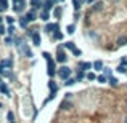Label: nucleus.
Wrapping results in <instances>:
<instances>
[{
  "label": "nucleus",
  "mask_w": 127,
  "mask_h": 123,
  "mask_svg": "<svg viewBox=\"0 0 127 123\" xmlns=\"http://www.w3.org/2000/svg\"><path fill=\"white\" fill-rule=\"evenodd\" d=\"M58 75H60L61 78H64V80H68V78H69V75H71V69L64 66V67H61V69L58 70Z\"/></svg>",
  "instance_id": "1"
},
{
  "label": "nucleus",
  "mask_w": 127,
  "mask_h": 123,
  "mask_svg": "<svg viewBox=\"0 0 127 123\" xmlns=\"http://www.w3.org/2000/svg\"><path fill=\"white\" fill-rule=\"evenodd\" d=\"M24 0H18V2H15V5H13V10H15V11H23V10H24Z\"/></svg>",
  "instance_id": "2"
},
{
  "label": "nucleus",
  "mask_w": 127,
  "mask_h": 123,
  "mask_svg": "<svg viewBox=\"0 0 127 123\" xmlns=\"http://www.w3.org/2000/svg\"><path fill=\"white\" fill-rule=\"evenodd\" d=\"M11 66H13L11 59H2V62H0V67L2 69H10Z\"/></svg>",
  "instance_id": "3"
},
{
  "label": "nucleus",
  "mask_w": 127,
  "mask_h": 123,
  "mask_svg": "<svg viewBox=\"0 0 127 123\" xmlns=\"http://www.w3.org/2000/svg\"><path fill=\"white\" fill-rule=\"evenodd\" d=\"M47 62H48V70H47V72H48V75H50V77H52V75L55 74V62H53L52 59H48V61H47Z\"/></svg>",
  "instance_id": "4"
},
{
  "label": "nucleus",
  "mask_w": 127,
  "mask_h": 123,
  "mask_svg": "<svg viewBox=\"0 0 127 123\" xmlns=\"http://www.w3.org/2000/svg\"><path fill=\"white\" fill-rule=\"evenodd\" d=\"M32 42H34V45H40L42 43V38H40V34H39V32H34V34H32Z\"/></svg>",
  "instance_id": "5"
},
{
  "label": "nucleus",
  "mask_w": 127,
  "mask_h": 123,
  "mask_svg": "<svg viewBox=\"0 0 127 123\" xmlns=\"http://www.w3.org/2000/svg\"><path fill=\"white\" fill-rule=\"evenodd\" d=\"M45 29H47L48 32H52V31H53L55 34H56V32H60V26H58V24H47V27H45Z\"/></svg>",
  "instance_id": "6"
},
{
  "label": "nucleus",
  "mask_w": 127,
  "mask_h": 123,
  "mask_svg": "<svg viewBox=\"0 0 127 123\" xmlns=\"http://www.w3.org/2000/svg\"><path fill=\"white\" fill-rule=\"evenodd\" d=\"M56 61H58V62H64V61H66V53L60 50L58 54H56Z\"/></svg>",
  "instance_id": "7"
},
{
  "label": "nucleus",
  "mask_w": 127,
  "mask_h": 123,
  "mask_svg": "<svg viewBox=\"0 0 127 123\" xmlns=\"http://www.w3.org/2000/svg\"><path fill=\"white\" fill-rule=\"evenodd\" d=\"M35 18H37V16H35V13L32 11V10L26 15V19H28V21H35Z\"/></svg>",
  "instance_id": "8"
},
{
  "label": "nucleus",
  "mask_w": 127,
  "mask_h": 123,
  "mask_svg": "<svg viewBox=\"0 0 127 123\" xmlns=\"http://www.w3.org/2000/svg\"><path fill=\"white\" fill-rule=\"evenodd\" d=\"M93 69H95V70H103V62L101 61H95L93 62Z\"/></svg>",
  "instance_id": "9"
},
{
  "label": "nucleus",
  "mask_w": 127,
  "mask_h": 123,
  "mask_svg": "<svg viewBox=\"0 0 127 123\" xmlns=\"http://www.w3.org/2000/svg\"><path fill=\"white\" fill-rule=\"evenodd\" d=\"M48 88H50V91H52V96H55V93H56V83L55 82H50L48 83Z\"/></svg>",
  "instance_id": "10"
},
{
  "label": "nucleus",
  "mask_w": 127,
  "mask_h": 123,
  "mask_svg": "<svg viewBox=\"0 0 127 123\" xmlns=\"http://www.w3.org/2000/svg\"><path fill=\"white\" fill-rule=\"evenodd\" d=\"M79 67H81L82 70H89V69L92 67V64H90V62H81V64H79Z\"/></svg>",
  "instance_id": "11"
},
{
  "label": "nucleus",
  "mask_w": 127,
  "mask_h": 123,
  "mask_svg": "<svg viewBox=\"0 0 127 123\" xmlns=\"http://www.w3.org/2000/svg\"><path fill=\"white\" fill-rule=\"evenodd\" d=\"M64 48H68V50H71V51H74V50H76L74 42H66V43H64Z\"/></svg>",
  "instance_id": "12"
},
{
  "label": "nucleus",
  "mask_w": 127,
  "mask_h": 123,
  "mask_svg": "<svg viewBox=\"0 0 127 123\" xmlns=\"http://www.w3.org/2000/svg\"><path fill=\"white\" fill-rule=\"evenodd\" d=\"M48 18H50L48 11H47V10H43V11L40 13V19H43V21H48Z\"/></svg>",
  "instance_id": "13"
},
{
  "label": "nucleus",
  "mask_w": 127,
  "mask_h": 123,
  "mask_svg": "<svg viewBox=\"0 0 127 123\" xmlns=\"http://www.w3.org/2000/svg\"><path fill=\"white\" fill-rule=\"evenodd\" d=\"M124 45H127V37L118 38V46H124Z\"/></svg>",
  "instance_id": "14"
},
{
  "label": "nucleus",
  "mask_w": 127,
  "mask_h": 123,
  "mask_svg": "<svg viewBox=\"0 0 127 123\" xmlns=\"http://www.w3.org/2000/svg\"><path fill=\"white\" fill-rule=\"evenodd\" d=\"M31 3H32V6H34V8H40V5H42L40 0H31Z\"/></svg>",
  "instance_id": "15"
},
{
  "label": "nucleus",
  "mask_w": 127,
  "mask_h": 123,
  "mask_svg": "<svg viewBox=\"0 0 127 123\" xmlns=\"http://www.w3.org/2000/svg\"><path fill=\"white\" fill-rule=\"evenodd\" d=\"M101 8H103V3L98 2V3H95V6L92 8V11H98V10H101Z\"/></svg>",
  "instance_id": "16"
},
{
  "label": "nucleus",
  "mask_w": 127,
  "mask_h": 123,
  "mask_svg": "<svg viewBox=\"0 0 127 123\" xmlns=\"http://www.w3.org/2000/svg\"><path fill=\"white\" fill-rule=\"evenodd\" d=\"M81 2H82V0H72V3H74V10H76V11H77V10L81 8Z\"/></svg>",
  "instance_id": "17"
},
{
  "label": "nucleus",
  "mask_w": 127,
  "mask_h": 123,
  "mask_svg": "<svg viewBox=\"0 0 127 123\" xmlns=\"http://www.w3.org/2000/svg\"><path fill=\"white\" fill-rule=\"evenodd\" d=\"M118 78H114V77H109V83H111V86H118Z\"/></svg>",
  "instance_id": "18"
},
{
  "label": "nucleus",
  "mask_w": 127,
  "mask_h": 123,
  "mask_svg": "<svg viewBox=\"0 0 127 123\" xmlns=\"http://www.w3.org/2000/svg\"><path fill=\"white\" fill-rule=\"evenodd\" d=\"M74 83H76L74 78H68V80L64 82V85H66V86H71V85H74Z\"/></svg>",
  "instance_id": "19"
},
{
  "label": "nucleus",
  "mask_w": 127,
  "mask_h": 123,
  "mask_svg": "<svg viewBox=\"0 0 127 123\" xmlns=\"http://www.w3.org/2000/svg\"><path fill=\"white\" fill-rule=\"evenodd\" d=\"M53 13H55V16H56V18H60V16H61V8H60V6H56Z\"/></svg>",
  "instance_id": "20"
},
{
  "label": "nucleus",
  "mask_w": 127,
  "mask_h": 123,
  "mask_svg": "<svg viewBox=\"0 0 127 123\" xmlns=\"http://www.w3.org/2000/svg\"><path fill=\"white\" fill-rule=\"evenodd\" d=\"M0 74H2L3 77H11V74H10V72H6V70H3L2 67H0Z\"/></svg>",
  "instance_id": "21"
},
{
  "label": "nucleus",
  "mask_w": 127,
  "mask_h": 123,
  "mask_svg": "<svg viewBox=\"0 0 127 123\" xmlns=\"http://www.w3.org/2000/svg\"><path fill=\"white\" fill-rule=\"evenodd\" d=\"M0 91L5 93V94H8V86H6V85H2V86H0Z\"/></svg>",
  "instance_id": "22"
},
{
  "label": "nucleus",
  "mask_w": 127,
  "mask_h": 123,
  "mask_svg": "<svg viewBox=\"0 0 127 123\" xmlns=\"http://www.w3.org/2000/svg\"><path fill=\"white\" fill-rule=\"evenodd\" d=\"M87 78H89V80H96L98 77H96L95 74H92V72H90V74H87Z\"/></svg>",
  "instance_id": "23"
},
{
  "label": "nucleus",
  "mask_w": 127,
  "mask_h": 123,
  "mask_svg": "<svg viewBox=\"0 0 127 123\" xmlns=\"http://www.w3.org/2000/svg\"><path fill=\"white\" fill-rule=\"evenodd\" d=\"M28 22H29V21H28L26 18H21V21H19V24H21L23 27H26V26H28Z\"/></svg>",
  "instance_id": "24"
},
{
  "label": "nucleus",
  "mask_w": 127,
  "mask_h": 123,
  "mask_svg": "<svg viewBox=\"0 0 127 123\" xmlns=\"http://www.w3.org/2000/svg\"><path fill=\"white\" fill-rule=\"evenodd\" d=\"M96 80H98L100 83H105L106 80H108V78H106V77H105V75H98V78H96Z\"/></svg>",
  "instance_id": "25"
},
{
  "label": "nucleus",
  "mask_w": 127,
  "mask_h": 123,
  "mask_svg": "<svg viewBox=\"0 0 127 123\" xmlns=\"http://www.w3.org/2000/svg\"><path fill=\"white\" fill-rule=\"evenodd\" d=\"M85 77V74H84V70H79L77 72V80H82V78Z\"/></svg>",
  "instance_id": "26"
},
{
  "label": "nucleus",
  "mask_w": 127,
  "mask_h": 123,
  "mask_svg": "<svg viewBox=\"0 0 127 123\" xmlns=\"http://www.w3.org/2000/svg\"><path fill=\"white\" fill-rule=\"evenodd\" d=\"M6 117H8V122L10 123H15V120H13V112H8V115H6Z\"/></svg>",
  "instance_id": "27"
},
{
  "label": "nucleus",
  "mask_w": 127,
  "mask_h": 123,
  "mask_svg": "<svg viewBox=\"0 0 127 123\" xmlns=\"http://www.w3.org/2000/svg\"><path fill=\"white\" fill-rule=\"evenodd\" d=\"M118 72H127L126 70V64H121V66H119V67H118Z\"/></svg>",
  "instance_id": "28"
},
{
  "label": "nucleus",
  "mask_w": 127,
  "mask_h": 123,
  "mask_svg": "<svg viewBox=\"0 0 127 123\" xmlns=\"http://www.w3.org/2000/svg\"><path fill=\"white\" fill-rule=\"evenodd\" d=\"M66 32H68V34H74V26H68V31H66Z\"/></svg>",
  "instance_id": "29"
},
{
  "label": "nucleus",
  "mask_w": 127,
  "mask_h": 123,
  "mask_svg": "<svg viewBox=\"0 0 127 123\" xmlns=\"http://www.w3.org/2000/svg\"><path fill=\"white\" fill-rule=\"evenodd\" d=\"M13 21H15V19H13L11 16H6V22H8L10 26H13Z\"/></svg>",
  "instance_id": "30"
},
{
  "label": "nucleus",
  "mask_w": 127,
  "mask_h": 123,
  "mask_svg": "<svg viewBox=\"0 0 127 123\" xmlns=\"http://www.w3.org/2000/svg\"><path fill=\"white\" fill-rule=\"evenodd\" d=\"M55 38H56V40H61V38H63V34H61V32H56V34H55Z\"/></svg>",
  "instance_id": "31"
},
{
  "label": "nucleus",
  "mask_w": 127,
  "mask_h": 123,
  "mask_svg": "<svg viewBox=\"0 0 127 123\" xmlns=\"http://www.w3.org/2000/svg\"><path fill=\"white\" fill-rule=\"evenodd\" d=\"M6 31H8V34H15V27H13V26H10Z\"/></svg>",
  "instance_id": "32"
},
{
  "label": "nucleus",
  "mask_w": 127,
  "mask_h": 123,
  "mask_svg": "<svg viewBox=\"0 0 127 123\" xmlns=\"http://www.w3.org/2000/svg\"><path fill=\"white\" fill-rule=\"evenodd\" d=\"M72 53H74L76 56H81V54H82V51H81V50H77V48H76V50H74V51H72Z\"/></svg>",
  "instance_id": "33"
},
{
  "label": "nucleus",
  "mask_w": 127,
  "mask_h": 123,
  "mask_svg": "<svg viewBox=\"0 0 127 123\" xmlns=\"http://www.w3.org/2000/svg\"><path fill=\"white\" fill-rule=\"evenodd\" d=\"M0 3H2V8L5 10L6 8V0H0Z\"/></svg>",
  "instance_id": "34"
},
{
  "label": "nucleus",
  "mask_w": 127,
  "mask_h": 123,
  "mask_svg": "<svg viewBox=\"0 0 127 123\" xmlns=\"http://www.w3.org/2000/svg\"><path fill=\"white\" fill-rule=\"evenodd\" d=\"M0 34H5V27L3 26H0Z\"/></svg>",
  "instance_id": "35"
},
{
  "label": "nucleus",
  "mask_w": 127,
  "mask_h": 123,
  "mask_svg": "<svg viewBox=\"0 0 127 123\" xmlns=\"http://www.w3.org/2000/svg\"><path fill=\"white\" fill-rule=\"evenodd\" d=\"M2 85H3V83H2V80H0V86H2Z\"/></svg>",
  "instance_id": "36"
},
{
  "label": "nucleus",
  "mask_w": 127,
  "mask_h": 123,
  "mask_svg": "<svg viewBox=\"0 0 127 123\" xmlns=\"http://www.w3.org/2000/svg\"><path fill=\"white\" fill-rule=\"evenodd\" d=\"M126 123H127V118H126Z\"/></svg>",
  "instance_id": "37"
}]
</instances>
